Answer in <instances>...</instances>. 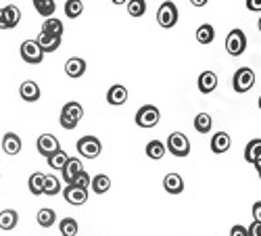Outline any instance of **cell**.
<instances>
[{
	"mask_svg": "<svg viewBox=\"0 0 261 236\" xmlns=\"http://www.w3.org/2000/svg\"><path fill=\"white\" fill-rule=\"evenodd\" d=\"M247 9L249 11H261V0H247Z\"/></svg>",
	"mask_w": 261,
	"mask_h": 236,
	"instance_id": "obj_40",
	"label": "cell"
},
{
	"mask_svg": "<svg viewBox=\"0 0 261 236\" xmlns=\"http://www.w3.org/2000/svg\"><path fill=\"white\" fill-rule=\"evenodd\" d=\"M259 178H261V176H259Z\"/></svg>",
	"mask_w": 261,
	"mask_h": 236,
	"instance_id": "obj_45",
	"label": "cell"
},
{
	"mask_svg": "<svg viewBox=\"0 0 261 236\" xmlns=\"http://www.w3.org/2000/svg\"><path fill=\"white\" fill-rule=\"evenodd\" d=\"M144 153H146V157H148V159L159 161V159H163V157H165L167 146H165L161 140H150V142L146 144V148H144Z\"/></svg>",
	"mask_w": 261,
	"mask_h": 236,
	"instance_id": "obj_22",
	"label": "cell"
},
{
	"mask_svg": "<svg viewBox=\"0 0 261 236\" xmlns=\"http://www.w3.org/2000/svg\"><path fill=\"white\" fill-rule=\"evenodd\" d=\"M247 50V36L243 30H232L228 36H226V53L230 57H241L245 55Z\"/></svg>",
	"mask_w": 261,
	"mask_h": 236,
	"instance_id": "obj_4",
	"label": "cell"
},
{
	"mask_svg": "<svg viewBox=\"0 0 261 236\" xmlns=\"http://www.w3.org/2000/svg\"><path fill=\"white\" fill-rule=\"evenodd\" d=\"M230 236H249V230L245 226H241V224H236V226H232Z\"/></svg>",
	"mask_w": 261,
	"mask_h": 236,
	"instance_id": "obj_37",
	"label": "cell"
},
{
	"mask_svg": "<svg viewBox=\"0 0 261 236\" xmlns=\"http://www.w3.org/2000/svg\"><path fill=\"white\" fill-rule=\"evenodd\" d=\"M230 146H232V138H230L228 132H217V134H213V138H211V151H213L215 155L228 153Z\"/></svg>",
	"mask_w": 261,
	"mask_h": 236,
	"instance_id": "obj_11",
	"label": "cell"
},
{
	"mask_svg": "<svg viewBox=\"0 0 261 236\" xmlns=\"http://www.w3.org/2000/svg\"><path fill=\"white\" fill-rule=\"evenodd\" d=\"M255 169H257V174L261 176V157H259V159L255 161Z\"/></svg>",
	"mask_w": 261,
	"mask_h": 236,
	"instance_id": "obj_42",
	"label": "cell"
},
{
	"mask_svg": "<svg viewBox=\"0 0 261 236\" xmlns=\"http://www.w3.org/2000/svg\"><path fill=\"white\" fill-rule=\"evenodd\" d=\"M197 86H199V92H203V94H211V92L217 88V75H215L213 71H203V73L199 75Z\"/></svg>",
	"mask_w": 261,
	"mask_h": 236,
	"instance_id": "obj_18",
	"label": "cell"
},
{
	"mask_svg": "<svg viewBox=\"0 0 261 236\" xmlns=\"http://www.w3.org/2000/svg\"><path fill=\"white\" fill-rule=\"evenodd\" d=\"M167 151L173 155V157H180V159H184V157H188L190 155V140L182 134V132H171L169 136H167Z\"/></svg>",
	"mask_w": 261,
	"mask_h": 236,
	"instance_id": "obj_1",
	"label": "cell"
},
{
	"mask_svg": "<svg viewBox=\"0 0 261 236\" xmlns=\"http://www.w3.org/2000/svg\"><path fill=\"white\" fill-rule=\"evenodd\" d=\"M36 220H38V226H42V228H50V226H55L57 213H55V209L44 207V209H40V211H38Z\"/></svg>",
	"mask_w": 261,
	"mask_h": 236,
	"instance_id": "obj_28",
	"label": "cell"
},
{
	"mask_svg": "<svg viewBox=\"0 0 261 236\" xmlns=\"http://www.w3.org/2000/svg\"><path fill=\"white\" fill-rule=\"evenodd\" d=\"M136 125L138 127H155L157 123H159V119H161V111L157 109L155 104H142L140 109L136 111Z\"/></svg>",
	"mask_w": 261,
	"mask_h": 236,
	"instance_id": "obj_3",
	"label": "cell"
},
{
	"mask_svg": "<svg viewBox=\"0 0 261 236\" xmlns=\"http://www.w3.org/2000/svg\"><path fill=\"white\" fill-rule=\"evenodd\" d=\"M59 230H61V236H75L80 232V226L73 218H63L59 222Z\"/></svg>",
	"mask_w": 261,
	"mask_h": 236,
	"instance_id": "obj_31",
	"label": "cell"
},
{
	"mask_svg": "<svg viewBox=\"0 0 261 236\" xmlns=\"http://www.w3.org/2000/svg\"><path fill=\"white\" fill-rule=\"evenodd\" d=\"M77 153L84 159H96L102 153V142L96 136H82L77 140Z\"/></svg>",
	"mask_w": 261,
	"mask_h": 236,
	"instance_id": "obj_5",
	"label": "cell"
},
{
	"mask_svg": "<svg viewBox=\"0 0 261 236\" xmlns=\"http://www.w3.org/2000/svg\"><path fill=\"white\" fill-rule=\"evenodd\" d=\"M63 197L69 205H84L86 201H88V190H82V188L69 184L67 188L63 190Z\"/></svg>",
	"mask_w": 261,
	"mask_h": 236,
	"instance_id": "obj_13",
	"label": "cell"
},
{
	"mask_svg": "<svg viewBox=\"0 0 261 236\" xmlns=\"http://www.w3.org/2000/svg\"><path fill=\"white\" fill-rule=\"evenodd\" d=\"M82 13H84L82 0H67V3H65V15H67L69 19H77Z\"/></svg>",
	"mask_w": 261,
	"mask_h": 236,
	"instance_id": "obj_32",
	"label": "cell"
},
{
	"mask_svg": "<svg viewBox=\"0 0 261 236\" xmlns=\"http://www.w3.org/2000/svg\"><path fill=\"white\" fill-rule=\"evenodd\" d=\"M61 117L69 119V121H73V123H80V119L84 117V107H82L77 100L65 102V104H63V109H61Z\"/></svg>",
	"mask_w": 261,
	"mask_h": 236,
	"instance_id": "obj_12",
	"label": "cell"
},
{
	"mask_svg": "<svg viewBox=\"0 0 261 236\" xmlns=\"http://www.w3.org/2000/svg\"><path fill=\"white\" fill-rule=\"evenodd\" d=\"M44 176L46 174H42V171H36V174L30 176V182H28V188L32 195H44Z\"/></svg>",
	"mask_w": 261,
	"mask_h": 236,
	"instance_id": "obj_25",
	"label": "cell"
},
{
	"mask_svg": "<svg viewBox=\"0 0 261 236\" xmlns=\"http://www.w3.org/2000/svg\"><path fill=\"white\" fill-rule=\"evenodd\" d=\"M34 9L42 15V17H46L50 19L55 15V9H57V3L55 0H34Z\"/></svg>",
	"mask_w": 261,
	"mask_h": 236,
	"instance_id": "obj_30",
	"label": "cell"
},
{
	"mask_svg": "<svg viewBox=\"0 0 261 236\" xmlns=\"http://www.w3.org/2000/svg\"><path fill=\"white\" fill-rule=\"evenodd\" d=\"M163 188L165 192H169V195H180V192L184 190V180L180 174H167L163 178Z\"/></svg>",
	"mask_w": 261,
	"mask_h": 236,
	"instance_id": "obj_19",
	"label": "cell"
},
{
	"mask_svg": "<svg viewBox=\"0 0 261 236\" xmlns=\"http://www.w3.org/2000/svg\"><path fill=\"white\" fill-rule=\"evenodd\" d=\"M19 224V213L15 209H5V211H0V230H13L15 226Z\"/></svg>",
	"mask_w": 261,
	"mask_h": 236,
	"instance_id": "obj_21",
	"label": "cell"
},
{
	"mask_svg": "<svg viewBox=\"0 0 261 236\" xmlns=\"http://www.w3.org/2000/svg\"><path fill=\"white\" fill-rule=\"evenodd\" d=\"M63 23L57 19V17H50V19H44V23H42V34H48V36H57L61 38L63 36Z\"/></svg>",
	"mask_w": 261,
	"mask_h": 236,
	"instance_id": "obj_24",
	"label": "cell"
},
{
	"mask_svg": "<svg viewBox=\"0 0 261 236\" xmlns=\"http://www.w3.org/2000/svg\"><path fill=\"white\" fill-rule=\"evenodd\" d=\"M253 222H259L261 224V201H257L253 205Z\"/></svg>",
	"mask_w": 261,
	"mask_h": 236,
	"instance_id": "obj_39",
	"label": "cell"
},
{
	"mask_svg": "<svg viewBox=\"0 0 261 236\" xmlns=\"http://www.w3.org/2000/svg\"><path fill=\"white\" fill-rule=\"evenodd\" d=\"M36 148H38V153H40L42 157L50 159L55 153L61 151V142H59V138H57L55 134H42V136H38Z\"/></svg>",
	"mask_w": 261,
	"mask_h": 236,
	"instance_id": "obj_8",
	"label": "cell"
},
{
	"mask_svg": "<svg viewBox=\"0 0 261 236\" xmlns=\"http://www.w3.org/2000/svg\"><path fill=\"white\" fill-rule=\"evenodd\" d=\"M125 7H127L129 17H142L146 13V3L144 0H129V3H125Z\"/></svg>",
	"mask_w": 261,
	"mask_h": 236,
	"instance_id": "obj_35",
	"label": "cell"
},
{
	"mask_svg": "<svg viewBox=\"0 0 261 236\" xmlns=\"http://www.w3.org/2000/svg\"><path fill=\"white\" fill-rule=\"evenodd\" d=\"M211 127H213V117L209 113H199L194 117V130L199 134H209Z\"/></svg>",
	"mask_w": 261,
	"mask_h": 236,
	"instance_id": "obj_26",
	"label": "cell"
},
{
	"mask_svg": "<svg viewBox=\"0 0 261 236\" xmlns=\"http://www.w3.org/2000/svg\"><path fill=\"white\" fill-rule=\"evenodd\" d=\"M255 86V71L251 67H241V69H236L234 77H232V88L234 92L238 94H245L249 92L251 88Z\"/></svg>",
	"mask_w": 261,
	"mask_h": 236,
	"instance_id": "obj_2",
	"label": "cell"
},
{
	"mask_svg": "<svg viewBox=\"0 0 261 236\" xmlns=\"http://www.w3.org/2000/svg\"><path fill=\"white\" fill-rule=\"evenodd\" d=\"M71 186H77V188H82V190H88V188L92 186V178L88 176V171H82V174L71 182Z\"/></svg>",
	"mask_w": 261,
	"mask_h": 236,
	"instance_id": "obj_36",
	"label": "cell"
},
{
	"mask_svg": "<svg viewBox=\"0 0 261 236\" xmlns=\"http://www.w3.org/2000/svg\"><path fill=\"white\" fill-rule=\"evenodd\" d=\"M257 28H259V32H261V17H259V21H257Z\"/></svg>",
	"mask_w": 261,
	"mask_h": 236,
	"instance_id": "obj_43",
	"label": "cell"
},
{
	"mask_svg": "<svg viewBox=\"0 0 261 236\" xmlns=\"http://www.w3.org/2000/svg\"><path fill=\"white\" fill-rule=\"evenodd\" d=\"M178 7L173 3H163L157 11V23L163 28V30H171L173 25L178 23Z\"/></svg>",
	"mask_w": 261,
	"mask_h": 236,
	"instance_id": "obj_7",
	"label": "cell"
},
{
	"mask_svg": "<svg viewBox=\"0 0 261 236\" xmlns=\"http://www.w3.org/2000/svg\"><path fill=\"white\" fill-rule=\"evenodd\" d=\"M86 69H88V65H86V61L80 57H71V59H67V63H65V73L73 80L82 77L86 73Z\"/></svg>",
	"mask_w": 261,
	"mask_h": 236,
	"instance_id": "obj_15",
	"label": "cell"
},
{
	"mask_svg": "<svg viewBox=\"0 0 261 236\" xmlns=\"http://www.w3.org/2000/svg\"><path fill=\"white\" fill-rule=\"evenodd\" d=\"M19 55H21V59H23L25 63H30V65H40V63L44 61V53H42V48L38 46V42H36V40H25V42H21Z\"/></svg>",
	"mask_w": 261,
	"mask_h": 236,
	"instance_id": "obj_6",
	"label": "cell"
},
{
	"mask_svg": "<svg viewBox=\"0 0 261 236\" xmlns=\"http://www.w3.org/2000/svg\"><path fill=\"white\" fill-rule=\"evenodd\" d=\"M19 96L23 98L25 102H36V100L42 96L40 86H38L34 80H25V82H21V86H19Z\"/></svg>",
	"mask_w": 261,
	"mask_h": 236,
	"instance_id": "obj_10",
	"label": "cell"
},
{
	"mask_svg": "<svg viewBox=\"0 0 261 236\" xmlns=\"http://www.w3.org/2000/svg\"><path fill=\"white\" fill-rule=\"evenodd\" d=\"M69 159H71V157H69V155H67V153H65L63 148H61L59 153H55V155L48 159V165H50L53 169H59V171H63V167L69 163Z\"/></svg>",
	"mask_w": 261,
	"mask_h": 236,
	"instance_id": "obj_33",
	"label": "cell"
},
{
	"mask_svg": "<svg viewBox=\"0 0 261 236\" xmlns=\"http://www.w3.org/2000/svg\"><path fill=\"white\" fill-rule=\"evenodd\" d=\"M247 230H249V236H261V224L259 222H253Z\"/></svg>",
	"mask_w": 261,
	"mask_h": 236,
	"instance_id": "obj_38",
	"label": "cell"
},
{
	"mask_svg": "<svg viewBox=\"0 0 261 236\" xmlns=\"http://www.w3.org/2000/svg\"><path fill=\"white\" fill-rule=\"evenodd\" d=\"M61 192V180L57 176H44V195L55 197Z\"/></svg>",
	"mask_w": 261,
	"mask_h": 236,
	"instance_id": "obj_34",
	"label": "cell"
},
{
	"mask_svg": "<svg viewBox=\"0 0 261 236\" xmlns=\"http://www.w3.org/2000/svg\"><path fill=\"white\" fill-rule=\"evenodd\" d=\"M259 157H261V138H253V140L245 146V159L255 165V161H257Z\"/></svg>",
	"mask_w": 261,
	"mask_h": 236,
	"instance_id": "obj_27",
	"label": "cell"
},
{
	"mask_svg": "<svg viewBox=\"0 0 261 236\" xmlns=\"http://www.w3.org/2000/svg\"><path fill=\"white\" fill-rule=\"evenodd\" d=\"M257 104H259V109H261V96H259V102H257Z\"/></svg>",
	"mask_w": 261,
	"mask_h": 236,
	"instance_id": "obj_44",
	"label": "cell"
},
{
	"mask_svg": "<svg viewBox=\"0 0 261 236\" xmlns=\"http://www.w3.org/2000/svg\"><path fill=\"white\" fill-rule=\"evenodd\" d=\"M92 192H96V195H105V192L111 190V178L105 176V174H98L92 178Z\"/></svg>",
	"mask_w": 261,
	"mask_h": 236,
	"instance_id": "obj_29",
	"label": "cell"
},
{
	"mask_svg": "<svg viewBox=\"0 0 261 236\" xmlns=\"http://www.w3.org/2000/svg\"><path fill=\"white\" fill-rule=\"evenodd\" d=\"M192 5H194V7H205L207 0H192Z\"/></svg>",
	"mask_w": 261,
	"mask_h": 236,
	"instance_id": "obj_41",
	"label": "cell"
},
{
	"mask_svg": "<svg viewBox=\"0 0 261 236\" xmlns=\"http://www.w3.org/2000/svg\"><path fill=\"white\" fill-rule=\"evenodd\" d=\"M82 171H84V165H82V161L80 159H75V157H71L69 159V163L67 165H65L63 167V171H61V176H63V180L65 182H67V186L82 174Z\"/></svg>",
	"mask_w": 261,
	"mask_h": 236,
	"instance_id": "obj_16",
	"label": "cell"
},
{
	"mask_svg": "<svg viewBox=\"0 0 261 236\" xmlns=\"http://www.w3.org/2000/svg\"><path fill=\"white\" fill-rule=\"evenodd\" d=\"M194 38H197L199 44L207 46V44H211L213 38H215V28L209 25V23H203V25H199V30H197V34H194Z\"/></svg>",
	"mask_w": 261,
	"mask_h": 236,
	"instance_id": "obj_23",
	"label": "cell"
},
{
	"mask_svg": "<svg viewBox=\"0 0 261 236\" xmlns=\"http://www.w3.org/2000/svg\"><path fill=\"white\" fill-rule=\"evenodd\" d=\"M107 102L113 104V107L125 104V102H127V88H125V86H121V84L111 86V88H109V92H107Z\"/></svg>",
	"mask_w": 261,
	"mask_h": 236,
	"instance_id": "obj_14",
	"label": "cell"
},
{
	"mask_svg": "<svg viewBox=\"0 0 261 236\" xmlns=\"http://www.w3.org/2000/svg\"><path fill=\"white\" fill-rule=\"evenodd\" d=\"M21 21V11L15 5H7L0 9V30H13Z\"/></svg>",
	"mask_w": 261,
	"mask_h": 236,
	"instance_id": "obj_9",
	"label": "cell"
},
{
	"mask_svg": "<svg viewBox=\"0 0 261 236\" xmlns=\"http://www.w3.org/2000/svg\"><path fill=\"white\" fill-rule=\"evenodd\" d=\"M21 138L15 134V132H7L5 136H3V151L7 153V155H19L21 153Z\"/></svg>",
	"mask_w": 261,
	"mask_h": 236,
	"instance_id": "obj_17",
	"label": "cell"
},
{
	"mask_svg": "<svg viewBox=\"0 0 261 236\" xmlns=\"http://www.w3.org/2000/svg\"><path fill=\"white\" fill-rule=\"evenodd\" d=\"M38 46L42 48V53H55L59 46H61V38H57V36H48V34H42L40 32V36H38Z\"/></svg>",
	"mask_w": 261,
	"mask_h": 236,
	"instance_id": "obj_20",
	"label": "cell"
}]
</instances>
